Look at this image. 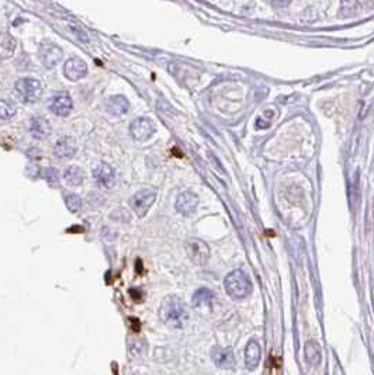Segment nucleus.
<instances>
[{"label":"nucleus","instance_id":"nucleus-17","mask_svg":"<svg viewBox=\"0 0 374 375\" xmlns=\"http://www.w3.org/2000/svg\"><path fill=\"white\" fill-rule=\"evenodd\" d=\"M128 109H130V103L124 96H113L107 101V110L111 114L122 115L126 114Z\"/></svg>","mask_w":374,"mask_h":375},{"label":"nucleus","instance_id":"nucleus-15","mask_svg":"<svg viewBox=\"0 0 374 375\" xmlns=\"http://www.w3.org/2000/svg\"><path fill=\"white\" fill-rule=\"evenodd\" d=\"M260 356H262V350H260L259 343L255 342V340H251L246 344V348H245V364H246V368L249 371L258 368Z\"/></svg>","mask_w":374,"mask_h":375},{"label":"nucleus","instance_id":"nucleus-13","mask_svg":"<svg viewBox=\"0 0 374 375\" xmlns=\"http://www.w3.org/2000/svg\"><path fill=\"white\" fill-rule=\"evenodd\" d=\"M76 153V141L72 136H64L54 147V155L59 159H71Z\"/></svg>","mask_w":374,"mask_h":375},{"label":"nucleus","instance_id":"nucleus-25","mask_svg":"<svg viewBox=\"0 0 374 375\" xmlns=\"http://www.w3.org/2000/svg\"><path fill=\"white\" fill-rule=\"evenodd\" d=\"M71 30L75 33V35H76L77 38L80 39V41H83V43H88L89 38H88V34L85 33L83 31L82 28L79 27V26H76V24H71Z\"/></svg>","mask_w":374,"mask_h":375},{"label":"nucleus","instance_id":"nucleus-24","mask_svg":"<svg viewBox=\"0 0 374 375\" xmlns=\"http://www.w3.org/2000/svg\"><path fill=\"white\" fill-rule=\"evenodd\" d=\"M43 177H44L50 184H58L59 179H61V174L58 172V169L55 168H47L43 170Z\"/></svg>","mask_w":374,"mask_h":375},{"label":"nucleus","instance_id":"nucleus-20","mask_svg":"<svg viewBox=\"0 0 374 375\" xmlns=\"http://www.w3.org/2000/svg\"><path fill=\"white\" fill-rule=\"evenodd\" d=\"M359 2L358 0H342L341 7H339V17L341 18H350L356 16L359 11Z\"/></svg>","mask_w":374,"mask_h":375},{"label":"nucleus","instance_id":"nucleus-18","mask_svg":"<svg viewBox=\"0 0 374 375\" xmlns=\"http://www.w3.org/2000/svg\"><path fill=\"white\" fill-rule=\"evenodd\" d=\"M64 179H65L66 184L72 185V187H77L83 183L85 180V173L79 166H69L64 173Z\"/></svg>","mask_w":374,"mask_h":375},{"label":"nucleus","instance_id":"nucleus-6","mask_svg":"<svg viewBox=\"0 0 374 375\" xmlns=\"http://www.w3.org/2000/svg\"><path fill=\"white\" fill-rule=\"evenodd\" d=\"M38 55L39 59L43 62V65L47 68V69H52L55 68L59 62H61L62 56H64V52L62 49L54 43H43L39 45L38 49Z\"/></svg>","mask_w":374,"mask_h":375},{"label":"nucleus","instance_id":"nucleus-11","mask_svg":"<svg viewBox=\"0 0 374 375\" xmlns=\"http://www.w3.org/2000/svg\"><path fill=\"white\" fill-rule=\"evenodd\" d=\"M93 179L96 180V183L100 187H105V189H110L116 181V173H114V169L111 168L110 164L107 163H100L93 169Z\"/></svg>","mask_w":374,"mask_h":375},{"label":"nucleus","instance_id":"nucleus-22","mask_svg":"<svg viewBox=\"0 0 374 375\" xmlns=\"http://www.w3.org/2000/svg\"><path fill=\"white\" fill-rule=\"evenodd\" d=\"M16 104L7 100H0V120H10L16 115Z\"/></svg>","mask_w":374,"mask_h":375},{"label":"nucleus","instance_id":"nucleus-26","mask_svg":"<svg viewBox=\"0 0 374 375\" xmlns=\"http://www.w3.org/2000/svg\"><path fill=\"white\" fill-rule=\"evenodd\" d=\"M272 5L275 7H286L290 5V0H272Z\"/></svg>","mask_w":374,"mask_h":375},{"label":"nucleus","instance_id":"nucleus-9","mask_svg":"<svg viewBox=\"0 0 374 375\" xmlns=\"http://www.w3.org/2000/svg\"><path fill=\"white\" fill-rule=\"evenodd\" d=\"M64 73L65 76L72 80V82H76V80H80L83 77L88 75V65L86 62L77 56H73L71 59H68L65 62V66H64Z\"/></svg>","mask_w":374,"mask_h":375},{"label":"nucleus","instance_id":"nucleus-12","mask_svg":"<svg viewBox=\"0 0 374 375\" xmlns=\"http://www.w3.org/2000/svg\"><path fill=\"white\" fill-rule=\"evenodd\" d=\"M198 204V197L193 191H183L177 196L176 210L182 215H192L196 211Z\"/></svg>","mask_w":374,"mask_h":375},{"label":"nucleus","instance_id":"nucleus-19","mask_svg":"<svg viewBox=\"0 0 374 375\" xmlns=\"http://www.w3.org/2000/svg\"><path fill=\"white\" fill-rule=\"evenodd\" d=\"M305 351V360L311 365H318L322 359V348L317 342H308L304 347Z\"/></svg>","mask_w":374,"mask_h":375},{"label":"nucleus","instance_id":"nucleus-4","mask_svg":"<svg viewBox=\"0 0 374 375\" xmlns=\"http://www.w3.org/2000/svg\"><path fill=\"white\" fill-rule=\"evenodd\" d=\"M186 252L189 259L196 266H204L207 264L210 259L209 245L200 239H189L186 242Z\"/></svg>","mask_w":374,"mask_h":375},{"label":"nucleus","instance_id":"nucleus-8","mask_svg":"<svg viewBox=\"0 0 374 375\" xmlns=\"http://www.w3.org/2000/svg\"><path fill=\"white\" fill-rule=\"evenodd\" d=\"M72 109H73V101H72V97L69 93L59 92L51 98L50 110L51 113H54L55 115L66 117V115L71 113Z\"/></svg>","mask_w":374,"mask_h":375},{"label":"nucleus","instance_id":"nucleus-5","mask_svg":"<svg viewBox=\"0 0 374 375\" xmlns=\"http://www.w3.org/2000/svg\"><path fill=\"white\" fill-rule=\"evenodd\" d=\"M156 194L154 190H149V189H143V190L138 191L134 196L130 198V205L134 210V212L137 214L138 217L142 218L147 215V212L149 211V208L152 207Z\"/></svg>","mask_w":374,"mask_h":375},{"label":"nucleus","instance_id":"nucleus-7","mask_svg":"<svg viewBox=\"0 0 374 375\" xmlns=\"http://www.w3.org/2000/svg\"><path fill=\"white\" fill-rule=\"evenodd\" d=\"M130 134L135 141H147L155 134V124L152 120H149L147 117L137 118L132 121L131 127H130Z\"/></svg>","mask_w":374,"mask_h":375},{"label":"nucleus","instance_id":"nucleus-10","mask_svg":"<svg viewBox=\"0 0 374 375\" xmlns=\"http://www.w3.org/2000/svg\"><path fill=\"white\" fill-rule=\"evenodd\" d=\"M211 359L214 361V364L222 370H232L235 367V357L232 353V348L230 347L215 346L211 350Z\"/></svg>","mask_w":374,"mask_h":375},{"label":"nucleus","instance_id":"nucleus-1","mask_svg":"<svg viewBox=\"0 0 374 375\" xmlns=\"http://www.w3.org/2000/svg\"><path fill=\"white\" fill-rule=\"evenodd\" d=\"M159 318L171 329H183L189 321V312L182 299L168 295L160 304Z\"/></svg>","mask_w":374,"mask_h":375},{"label":"nucleus","instance_id":"nucleus-23","mask_svg":"<svg viewBox=\"0 0 374 375\" xmlns=\"http://www.w3.org/2000/svg\"><path fill=\"white\" fill-rule=\"evenodd\" d=\"M65 204L71 212H77L82 207V198L77 194H68L65 197Z\"/></svg>","mask_w":374,"mask_h":375},{"label":"nucleus","instance_id":"nucleus-21","mask_svg":"<svg viewBox=\"0 0 374 375\" xmlns=\"http://www.w3.org/2000/svg\"><path fill=\"white\" fill-rule=\"evenodd\" d=\"M214 298V294L211 293L210 289L207 288H200L197 289L194 295H193V305L196 306H201V305H210L211 301Z\"/></svg>","mask_w":374,"mask_h":375},{"label":"nucleus","instance_id":"nucleus-3","mask_svg":"<svg viewBox=\"0 0 374 375\" xmlns=\"http://www.w3.org/2000/svg\"><path fill=\"white\" fill-rule=\"evenodd\" d=\"M16 90L18 96L26 101V103H35L38 101L41 94H43V87L41 83L34 77H22L16 82Z\"/></svg>","mask_w":374,"mask_h":375},{"label":"nucleus","instance_id":"nucleus-2","mask_svg":"<svg viewBox=\"0 0 374 375\" xmlns=\"http://www.w3.org/2000/svg\"><path fill=\"white\" fill-rule=\"evenodd\" d=\"M226 294L234 299H243L252 294V283L242 270H234L224 281Z\"/></svg>","mask_w":374,"mask_h":375},{"label":"nucleus","instance_id":"nucleus-16","mask_svg":"<svg viewBox=\"0 0 374 375\" xmlns=\"http://www.w3.org/2000/svg\"><path fill=\"white\" fill-rule=\"evenodd\" d=\"M16 39L11 37L9 33L0 34V58L2 59H9L13 56L16 51Z\"/></svg>","mask_w":374,"mask_h":375},{"label":"nucleus","instance_id":"nucleus-14","mask_svg":"<svg viewBox=\"0 0 374 375\" xmlns=\"http://www.w3.org/2000/svg\"><path fill=\"white\" fill-rule=\"evenodd\" d=\"M30 132L35 139H45L51 135L52 128H51L50 121L44 117H35L30 121Z\"/></svg>","mask_w":374,"mask_h":375}]
</instances>
